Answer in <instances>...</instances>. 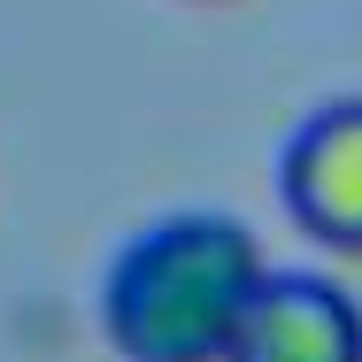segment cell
Segmentation results:
<instances>
[{"label": "cell", "mask_w": 362, "mask_h": 362, "mask_svg": "<svg viewBox=\"0 0 362 362\" xmlns=\"http://www.w3.org/2000/svg\"><path fill=\"white\" fill-rule=\"evenodd\" d=\"M223 362H362V308L332 278L270 270Z\"/></svg>", "instance_id": "obj_3"}, {"label": "cell", "mask_w": 362, "mask_h": 362, "mask_svg": "<svg viewBox=\"0 0 362 362\" xmlns=\"http://www.w3.org/2000/svg\"><path fill=\"white\" fill-rule=\"evenodd\" d=\"M262 278L270 262L239 216L177 209L108 262L100 286L108 347L124 362H223Z\"/></svg>", "instance_id": "obj_1"}, {"label": "cell", "mask_w": 362, "mask_h": 362, "mask_svg": "<svg viewBox=\"0 0 362 362\" xmlns=\"http://www.w3.org/2000/svg\"><path fill=\"white\" fill-rule=\"evenodd\" d=\"M278 193L308 239H324L332 255H362V100L316 108L286 139Z\"/></svg>", "instance_id": "obj_2"}]
</instances>
